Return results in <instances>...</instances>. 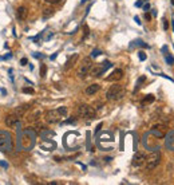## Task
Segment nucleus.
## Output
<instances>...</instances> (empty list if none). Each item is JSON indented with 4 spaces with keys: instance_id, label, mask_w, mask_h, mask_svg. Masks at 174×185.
Returning <instances> with one entry per match:
<instances>
[{
    "instance_id": "1",
    "label": "nucleus",
    "mask_w": 174,
    "mask_h": 185,
    "mask_svg": "<svg viewBox=\"0 0 174 185\" xmlns=\"http://www.w3.org/2000/svg\"><path fill=\"white\" fill-rule=\"evenodd\" d=\"M67 116V107L62 106L59 109H54V110H48L46 113V121L48 124H56L62 120L63 117Z\"/></svg>"
},
{
    "instance_id": "2",
    "label": "nucleus",
    "mask_w": 174,
    "mask_h": 185,
    "mask_svg": "<svg viewBox=\"0 0 174 185\" xmlns=\"http://www.w3.org/2000/svg\"><path fill=\"white\" fill-rule=\"evenodd\" d=\"M123 97H125V87L122 85H113L106 92V98L109 101H119Z\"/></svg>"
},
{
    "instance_id": "3",
    "label": "nucleus",
    "mask_w": 174,
    "mask_h": 185,
    "mask_svg": "<svg viewBox=\"0 0 174 185\" xmlns=\"http://www.w3.org/2000/svg\"><path fill=\"white\" fill-rule=\"evenodd\" d=\"M12 149V137L8 132H0V152H10Z\"/></svg>"
},
{
    "instance_id": "4",
    "label": "nucleus",
    "mask_w": 174,
    "mask_h": 185,
    "mask_svg": "<svg viewBox=\"0 0 174 185\" xmlns=\"http://www.w3.org/2000/svg\"><path fill=\"white\" fill-rule=\"evenodd\" d=\"M160 162H161V154H160V152H157L155 150L154 153H151L149 157L146 158V169L147 171H151V169H155L158 165H160Z\"/></svg>"
},
{
    "instance_id": "5",
    "label": "nucleus",
    "mask_w": 174,
    "mask_h": 185,
    "mask_svg": "<svg viewBox=\"0 0 174 185\" xmlns=\"http://www.w3.org/2000/svg\"><path fill=\"white\" fill-rule=\"evenodd\" d=\"M91 67H92L91 58H84L83 62H82V65H80V67H79V70H78V77H79V78H82V79H84L88 74H90Z\"/></svg>"
},
{
    "instance_id": "6",
    "label": "nucleus",
    "mask_w": 174,
    "mask_h": 185,
    "mask_svg": "<svg viewBox=\"0 0 174 185\" xmlns=\"http://www.w3.org/2000/svg\"><path fill=\"white\" fill-rule=\"evenodd\" d=\"M78 114H79L82 118H84V120H94L95 118V110L92 109L91 106L88 105H80L79 107H78Z\"/></svg>"
},
{
    "instance_id": "7",
    "label": "nucleus",
    "mask_w": 174,
    "mask_h": 185,
    "mask_svg": "<svg viewBox=\"0 0 174 185\" xmlns=\"http://www.w3.org/2000/svg\"><path fill=\"white\" fill-rule=\"evenodd\" d=\"M111 63H110L109 61H106V62H102L101 65H98V66H92L91 70H90V74L92 77H99L101 74H103L106 71V70H109L110 67H111Z\"/></svg>"
},
{
    "instance_id": "8",
    "label": "nucleus",
    "mask_w": 174,
    "mask_h": 185,
    "mask_svg": "<svg viewBox=\"0 0 174 185\" xmlns=\"http://www.w3.org/2000/svg\"><path fill=\"white\" fill-rule=\"evenodd\" d=\"M146 158H147V156L143 152H138V153H135L134 157H133L131 164H133V166H135V168H141V166L145 165Z\"/></svg>"
},
{
    "instance_id": "9",
    "label": "nucleus",
    "mask_w": 174,
    "mask_h": 185,
    "mask_svg": "<svg viewBox=\"0 0 174 185\" xmlns=\"http://www.w3.org/2000/svg\"><path fill=\"white\" fill-rule=\"evenodd\" d=\"M19 120H20V116L15 112L14 114H10L8 117H6V125L8 128H12V126H15V125L17 124V122H19Z\"/></svg>"
},
{
    "instance_id": "10",
    "label": "nucleus",
    "mask_w": 174,
    "mask_h": 185,
    "mask_svg": "<svg viewBox=\"0 0 174 185\" xmlns=\"http://www.w3.org/2000/svg\"><path fill=\"white\" fill-rule=\"evenodd\" d=\"M122 77H123V71H122L121 69H117L114 70L111 73V75H109L106 78V81H109V82H117V81H121Z\"/></svg>"
},
{
    "instance_id": "11",
    "label": "nucleus",
    "mask_w": 174,
    "mask_h": 185,
    "mask_svg": "<svg viewBox=\"0 0 174 185\" xmlns=\"http://www.w3.org/2000/svg\"><path fill=\"white\" fill-rule=\"evenodd\" d=\"M28 15V10L25 8V7H19V8L16 10V18L17 20H24L25 18H27Z\"/></svg>"
},
{
    "instance_id": "12",
    "label": "nucleus",
    "mask_w": 174,
    "mask_h": 185,
    "mask_svg": "<svg viewBox=\"0 0 174 185\" xmlns=\"http://www.w3.org/2000/svg\"><path fill=\"white\" fill-rule=\"evenodd\" d=\"M99 89H101V86H99L98 83H92V85H90L86 90H84V92H86L87 95H94L95 92H98L99 91Z\"/></svg>"
},
{
    "instance_id": "13",
    "label": "nucleus",
    "mask_w": 174,
    "mask_h": 185,
    "mask_svg": "<svg viewBox=\"0 0 174 185\" xmlns=\"http://www.w3.org/2000/svg\"><path fill=\"white\" fill-rule=\"evenodd\" d=\"M162 51H164V57H165L166 63L170 65V66H173V65H174V57L168 51V47H164V49H162Z\"/></svg>"
},
{
    "instance_id": "14",
    "label": "nucleus",
    "mask_w": 174,
    "mask_h": 185,
    "mask_svg": "<svg viewBox=\"0 0 174 185\" xmlns=\"http://www.w3.org/2000/svg\"><path fill=\"white\" fill-rule=\"evenodd\" d=\"M76 61H78V54H74L72 57H71V58H70L68 61H67V63L64 65V70H68V69H71L72 66L75 65V62H76Z\"/></svg>"
},
{
    "instance_id": "15",
    "label": "nucleus",
    "mask_w": 174,
    "mask_h": 185,
    "mask_svg": "<svg viewBox=\"0 0 174 185\" xmlns=\"http://www.w3.org/2000/svg\"><path fill=\"white\" fill-rule=\"evenodd\" d=\"M54 14H55V10H54V8H46V10L43 11V19H44V20H47L48 18L52 16Z\"/></svg>"
},
{
    "instance_id": "16",
    "label": "nucleus",
    "mask_w": 174,
    "mask_h": 185,
    "mask_svg": "<svg viewBox=\"0 0 174 185\" xmlns=\"http://www.w3.org/2000/svg\"><path fill=\"white\" fill-rule=\"evenodd\" d=\"M145 81H146V77H145V75L139 77V78H138V81H137V86H135V90H134V91H137V90H138V89H139L141 86H142V83L145 82Z\"/></svg>"
},
{
    "instance_id": "17",
    "label": "nucleus",
    "mask_w": 174,
    "mask_h": 185,
    "mask_svg": "<svg viewBox=\"0 0 174 185\" xmlns=\"http://www.w3.org/2000/svg\"><path fill=\"white\" fill-rule=\"evenodd\" d=\"M151 102H154V97L153 95H147V97L142 101V105H145V103H151Z\"/></svg>"
},
{
    "instance_id": "18",
    "label": "nucleus",
    "mask_w": 174,
    "mask_h": 185,
    "mask_svg": "<svg viewBox=\"0 0 174 185\" xmlns=\"http://www.w3.org/2000/svg\"><path fill=\"white\" fill-rule=\"evenodd\" d=\"M135 46H139V47H145V49H147L149 47V44H146V43H143L142 40H135Z\"/></svg>"
},
{
    "instance_id": "19",
    "label": "nucleus",
    "mask_w": 174,
    "mask_h": 185,
    "mask_svg": "<svg viewBox=\"0 0 174 185\" xmlns=\"http://www.w3.org/2000/svg\"><path fill=\"white\" fill-rule=\"evenodd\" d=\"M101 54H102L101 50H94V51L91 53V58H97V57H99Z\"/></svg>"
},
{
    "instance_id": "20",
    "label": "nucleus",
    "mask_w": 174,
    "mask_h": 185,
    "mask_svg": "<svg viewBox=\"0 0 174 185\" xmlns=\"http://www.w3.org/2000/svg\"><path fill=\"white\" fill-rule=\"evenodd\" d=\"M23 92H25V94H34V89H31V87H24V89H23Z\"/></svg>"
},
{
    "instance_id": "21",
    "label": "nucleus",
    "mask_w": 174,
    "mask_h": 185,
    "mask_svg": "<svg viewBox=\"0 0 174 185\" xmlns=\"http://www.w3.org/2000/svg\"><path fill=\"white\" fill-rule=\"evenodd\" d=\"M46 75V65H42L40 66V77H44Z\"/></svg>"
},
{
    "instance_id": "22",
    "label": "nucleus",
    "mask_w": 174,
    "mask_h": 185,
    "mask_svg": "<svg viewBox=\"0 0 174 185\" xmlns=\"http://www.w3.org/2000/svg\"><path fill=\"white\" fill-rule=\"evenodd\" d=\"M138 57H139L141 61H146V54L143 53V51H139V53H138Z\"/></svg>"
},
{
    "instance_id": "23",
    "label": "nucleus",
    "mask_w": 174,
    "mask_h": 185,
    "mask_svg": "<svg viewBox=\"0 0 174 185\" xmlns=\"http://www.w3.org/2000/svg\"><path fill=\"white\" fill-rule=\"evenodd\" d=\"M46 3H50V4H58V3H60L62 0H44Z\"/></svg>"
},
{
    "instance_id": "24",
    "label": "nucleus",
    "mask_w": 174,
    "mask_h": 185,
    "mask_svg": "<svg viewBox=\"0 0 174 185\" xmlns=\"http://www.w3.org/2000/svg\"><path fill=\"white\" fill-rule=\"evenodd\" d=\"M168 28H169V23H168V20H166V19H164V30L166 31Z\"/></svg>"
},
{
    "instance_id": "25",
    "label": "nucleus",
    "mask_w": 174,
    "mask_h": 185,
    "mask_svg": "<svg viewBox=\"0 0 174 185\" xmlns=\"http://www.w3.org/2000/svg\"><path fill=\"white\" fill-rule=\"evenodd\" d=\"M27 63H28V61H27V59H25V58H23V59H21V61H20V65H21V66H25Z\"/></svg>"
},
{
    "instance_id": "26",
    "label": "nucleus",
    "mask_w": 174,
    "mask_h": 185,
    "mask_svg": "<svg viewBox=\"0 0 174 185\" xmlns=\"http://www.w3.org/2000/svg\"><path fill=\"white\" fill-rule=\"evenodd\" d=\"M0 165L3 166V168H8V162H4V161H0Z\"/></svg>"
},
{
    "instance_id": "27",
    "label": "nucleus",
    "mask_w": 174,
    "mask_h": 185,
    "mask_svg": "<svg viewBox=\"0 0 174 185\" xmlns=\"http://www.w3.org/2000/svg\"><path fill=\"white\" fill-rule=\"evenodd\" d=\"M74 122H75V118H70V120H67L64 124H74Z\"/></svg>"
},
{
    "instance_id": "28",
    "label": "nucleus",
    "mask_w": 174,
    "mask_h": 185,
    "mask_svg": "<svg viewBox=\"0 0 174 185\" xmlns=\"http://www.w3.org/2000/svg\"><path fill=\"white\" fill-rule=\"evenodd\" d=\"M149 10H150V4H145V6H143V11H146V12H147Z\"/></svg>"
},
{
    "instance_id": "29",
    "label": "nucleus",
    "mask_w": 174,
    "mask_h": 185,
    "mask_svg": "<svg viewBox=\"0 0 174 185\" xmlns=\"http://www.w3.org/2000/svg\"><path fill=\"white\" fill-rule=\"evenodd\" d=\"M142 2H143V0H138V2L135 3V6L137 7H141V6H142Z\"/></svg>"
},
{
    "instance_id": "30",
    "label": "nucleus",
    "mask_w": 174,
    "mask_h": 185,
    "mask_svg": "<svg viewBox=\"0 0 174 185\" xmlns=\"http://www.w3.org/2000/svg\"><path fill=\"white\" fill-rule=\"evenodd\" d=\"M134 20H135V23H137V24H141V20H139V18H138V16H135V18H134Z\"/></svg>"
},
{
    "instance_id": "31",
    "label": "nucleus",
    "mask_w": 174,
    "mask_h": 185,
    "mask_svg": "<svg viewBox=\"0 0 174 185\" xmlns=\"http://www.w3.org/2000/svg\"><path fill=\"white\" fill-rule=\"evenodd\" d=\"M34 57H35V58H43V55H40V54H36V53H34Z\"/></svg>"
},
{
    "instance_id": "32",
    "label": "nucleus",
    "mask_w": 174,
    "mask_h": 185,
    "mask_svg": "<svg viewBox=\"0 0 174 185\" xmlns=\"http://www.w3.org/2000/svg\"><path fill=\"white\" fill-rule=\"evenodd\" d=\"M56 55H58V53L54 54V55H51V59H55V58H56Z\"/></svg>"
},
{
    "instance_id": "33",
    "label": "nucleus",
    "mask_w": 174,
    "mask_h": 185,
    "mask_svg": "<svg viewBox=\"0 0 174 185\" xmlns=\"http://www.w3.org/2000/svg\"><path fill=\"white\" fill-rule=\"evenodd\" d=\"M172 3H173V4H174V0H172Z\"/></svg>"
}]
</instances>
